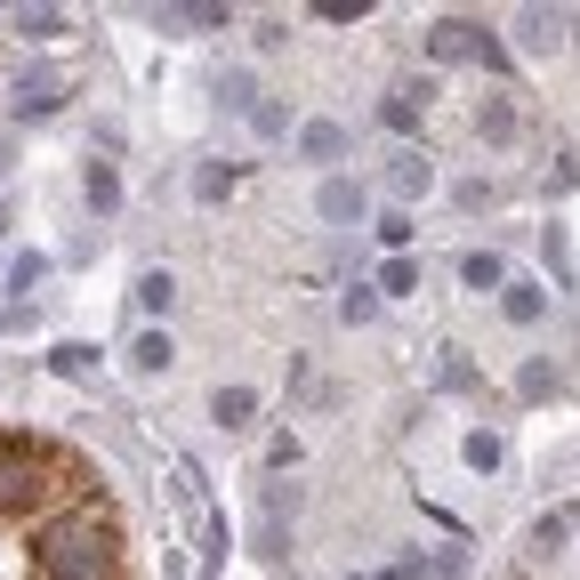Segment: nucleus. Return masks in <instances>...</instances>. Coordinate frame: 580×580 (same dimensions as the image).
<instances>
[{"mask_svg": "<svg viewBox=\"0 0 580 580\" xmlns=\"http://www.w3.org/2000/svg\"><path fill=\"white\" fill-rule=\"evenodd\" d=\"M475 129H484V138H517V114H508V97H492V106L475 114Z\"/></svg>", "mask_w": 580, "mask_h": 580, "instance_id": "16", "label": "nucleus"}, {"mask_svg": "<svg viewBox=\"0 0 580 580\" xmlns=\"http://www.w3.org/2000/svg\"><path fill=\"white\" fill-rule=\"evenodd\" d=\"M250 412H258L250 387H218V395H210V420H218V427H250Z\"/></svg>", "mask_w": 580, "mask_h": 580, "instance_id": "6", "label": "nucleus"}, {"mask_svg": "<svg viewBox=\"0 0 580 580\" xmlns=\"http://www.w3.org/2000/svg\"><path fill=\"white\" fill-rule=\"evenodd\" d=\"M250 129H258V138H283L291 114H283V106H250Z\"/></svg>", "mask_w": 580, "mask_h": 580, "instance_id": "21", "label": "nucleus"}, {"mask_svg": "<svg viewBox=\"0 0 580 580\" xmlns=\"http://www.w3.org/2000/svg\"><path fill=\"white\" fill-rule=\"evenodd\" d=\"M57 106H65V81H57V73H24V81H17V114H24V121H32V114H57Z\"/></svg>", "mask_w": 580, "mask_h": 580, "instance_id": "2", "label": "nucleus"}, {"mask_svg": "<svg viewBox=\"0 0 580 580\" xmlns=\"http://www.w3.org/2000/svg\"><path fill=\"white\" fill-rule=\"evenodd\" d=\"M17 32H24V41H49V32H65V17H57V9H24Z\"/></svg>", "mask_w": 580, "mask_h": 580, "instance_id": "18", "label": "nucleus"}, {"mask_svg": "<svg viewBox=\"0 0 580 580\" xmlns=\"http://www.w3.org/2000/svg\"><path fill=\"white\" fill-rule=\"evenodd\" d=\"M338 315H347V323H371V315H380V291H371V283H355L347 298H338Z\"/></svg>", "mask_w": 580, "mask_h": 580, "instance_id": "17", "label": "nucleus"}, {"mask_svg": "<svg viewBox=\"0 0 580 580\" xmlns=\"http://www.w3.org/2000/svg\"><path fill=\"white\" fill-rule=\"evenodd\" d=\"M427 49H435V57H475V24H460V17H443V24L427 32Z\"/></svg>", "mask_w": 580, "mask_h": 580, "instance_id": "7", "label": "nucleus"}, {"mask_svg": "<svg viewBox=\"0 0 580 580\" xmlns=\"http://www.w3.org/2000/svg\"><path fill=\"white\" fill-rule=\"evenodd\" d=\"M298 154L306 161H338V154H347V129H338V121H306L298 129Z\"/></svg>", "mask_w": 580, "mask_h": 580, "instance_id": "3", "label": "nucleus"}, {"mask_svg": "<svg viewBox=\"0 0 580 580\" xmlns=\"http://www.w3.org/2000/svg\"><path fill=\"white\" fill-rule=\"evenodd\" d=\"M129 363H138V371H169V338H161V331H146L138 347H129Z\"/></svg>", "mask_w": 580, "mask_h": 580, "instance_id": "15", "label": "nucleus"}, {"mask_svg": "<svg viewBox=\"0 0 580 580\" xmlns=\"http://www.w3.org/2000/svg\"><path fill=\"white\" fill-rule=\"evenodd\" d=\"M420 106H427V89H395V97H380V121L387 129H420Z\"/></svg>", "mask_w": 580, "mask_h": 580, "instance_id": "8", "label": "nucleus"}, {"mask_svg": "<svg viewBox=\"0 0 580 580\" xmlns=\"http://www.w3.org/2000/svg\"><path fill=\"white\" fill-rule=\"evenodd\" d=\"M49 363H57V371H65V380H81V371H89V347H57V355H49Z\"/></svg>", "mask_w": 580, "mask_h": 580, "instance_id": "24", "label": "nucleus"}, {"mask_svg": "<svg viewBox=\"0 0 580 580\" xmlns=\"http://www.w3.org/2000/svg\"><path fill=\"white\" fill-rule=\"evenodd\" d=\"M0 226H9V210H0Z\"/></svg>", "mask_w": 580, "mask_h": 580, "instance_id": "27", "label": "nucleus"}, {"mask_svg": "<svg viewBox=\"0 0 580 580\" xmlns=\"http://www.w3.org/2000/svg\"><path fill=\"white\" fill-rule=\"evenodd\" d=\"M114 580H121V572H114Z\"/></svg>", "mask_w": 580, "mask_h": 580, "instance_id": "28", "label": "nucleus"}, {"mask_svg": "<svg viewBox=\"0 0 580 580\" xmlns=\"http://www.w3.org/2000/svg\"><path fill=\"white\" fill-rule=\"evenodd\" d=\"M89 201H97V210H121V178H114V161H89Z\"/></svg>", "mask_w": 580, "mask_h": 580, "instance_id": "10", "label": "nucleus"}, {"mask_svg": "<svg viewBox=\"0 0 580 580\" xmlns=\"http://www.w3.org/2000/svg\"><path fill=\"white\" fill-rule=\"evenodd\" d=\"M387 178H395V194H427V186H435V169H427V154H395Z\"/></svg>", "mask_w": 580, "mask_h": 580, "instance_id": "9", "label": "nucleus"}, {"mask_svg": "<svg viewBox=\"0 0 580 580\" xmlns=\"http://www.w3.org/2000/svg\"><path fill=\"white\" fill-rule=\"evenodd\" d=\"M315 210H323L331 226H347V218H363V186H347V178H331V186H323V201H315Z\"/></svg>", "mask_w": 580, "mask_h": 580, "instance_id": "4", "label": "nucleus"}, {"mask_svg": "<svg viewBox=\"0 0 580 580\" xmlns=\"http://www.w3.org/2000/svg\"><path fill=\"white\" fill-rule=\"evenodd\" d=\"M0 169H17V154H9V138H0Z\"/></svg>", "mask_w": 580, "mask_h": 580, "instance_id": "25", "label": "nucleus"}, {"mask_svg": "<svg viewBox=\"0 0 580 580\" xmlns=\"http://www.w3.org/2000/svg\"><path fill=\"white\" fill-rule=\"evenodd\" d=\"M32 580H114L121 572V524H114V492H97L81 508L32 524Z\"/></svg>", "mask_w": 580, "mask_h": 580, "instance_id": "1", "label": "nucleus"}, {"mask_svg": "<svg viewBox=\"0 0 580 580\" xmlns=\"http://www.w3.org/2000/svg\"><path fill=\"white\" fill-rule=\"evenodd\" d=\"M138 306L146 315H169V306H178V283L169 275H138Z\"/></svg>", "mask_w": 580, "mask_h": 580, "instance_id": "11", "label": "nucleus"}, {"mask_svg": "<svg viewBox=\"0 0 580 580\" xmlns=\"http://www.w3.org/2000/svg\"><path fill=\"white\" fill-rule=\"evenodd\" d=\"M41 275H49V258H17V266H9V283H17V298H32V283H41Z\"/></svg>", "mask_w": 580, "mask_h": 580, "instance_id": "20", "label": "nucleus"}, {"mask_svg": "<svg viewBox=\"0 0 580 580\" xmlns=\"http://www.w3.org/2000/svg\"><path fill=\"white\" fill-rule=\"evenodd\" d=\"M468 468H500V435H492V427L468 435Z\"/></svg>", "mask_w": 580, "mask_h": 580, "instance_id": "19", "label": "nucleus"}, {"mask_svg": "<svg viewBox=\"0 0 580 580\" xmlns=\"http://www.w3.org/2000/svg\"><path fill=\"white\" fill-rule=\"evenodd\" d=\"M380 243L403 258V243H412V218H403V210H387V218H380Z\"/></svg>", "mask_w": 580, "mask_h": 580, "instance_id": "22", "label": "nucleus"}, {"mask_svg": "<svg viewBox=\"0 0 580 580\" xmlns=\"http://www.w3.org/2000/svg\"><path fill=\"white\" fill-rule=\"evenodd\" d=\"M380 291H387V298H412V291H420V266H412V258H387V266H380Z\"/></svg>", "mask_w": 580, "mask_h": 580, "instance_id": "13", "label": "nucleus"}, {"mask_svg": "<svg viewBox=\"0 0 580 580\" xmlns=\"http://www.w3.org/2000/svg\"><path fill=\"white\" fill-rule=\"evenodd\" d=\"M460 283H468V291H508V266H500L492 250H468V258H460Z\"/></svg>", "mask_w": 580, "mask_h": 580, "instance_id": "5", "label": "nucleus"}, {"mask_svg": "<svg viewBox=\"0 0 580 580\" xmlns=\"http://www.w3.org/2000/svg\"><path fill=\"white\" fill-rule=\"evenodd\" d=\"M387 580H420V572H412V564H403V572H387Z\"/></svg>", "mask_w": 580, "mask_h": 580, "instance_id": "26", "label": "nucleus"}, {"mask_svg": "<svg viewBox=\"0 0 580 580\" xmlns=\"http://www.w3.org/2000/svg\"><path fill=\"white\" fill-rule=\"evenodd\" d=\"M194 194H201V201H226V194H234V169H226V161H201V169H194Z\"/></svg>", "mask_w": 580, "mask_h": 580, "instance_id": "12", "label": "nucleus"}, {"mask_svg": "<svg viewBox=\"0 0 580 580\" xmlns=\"http://www.w3.org/2000/svg\"><path fill=\"white\" fill-rule=\"evenodd\" d=\"M524 49H557V24L549 17H524Z\"/></svg>", "mask_w": 580, "mask_h": 580, "instance_id": "23", "label": "nucleus"}, {"mask_svg": "<svg viewBox=\"0 0 580 580\" xmlns=\"http://www.w3.org/2000/svg\"><path fill=\"white\" fill-rule=\"evenodd\" d=\"M540 306L549 298H540L532 283H508V323H540Z\"/></svg>", "mask_w": 580, "mask_h": 580, "instance_id": "14", "label": "nucleus"}]
</instances>
